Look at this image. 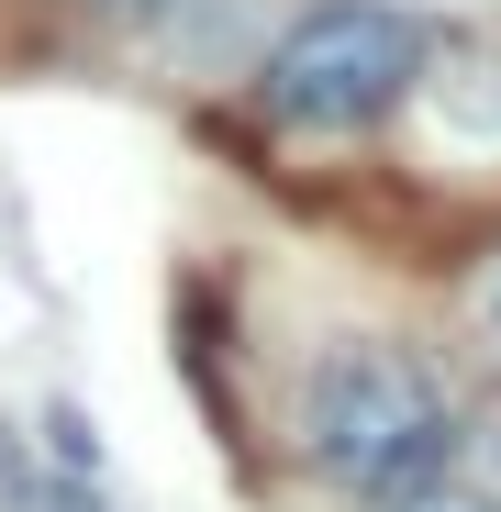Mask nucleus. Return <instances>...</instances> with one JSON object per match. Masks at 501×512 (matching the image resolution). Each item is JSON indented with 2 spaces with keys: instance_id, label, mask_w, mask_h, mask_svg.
<instances>
[{
  "instance_id": "obj_1",
  "label": "nucleus",
  "mask_w": 501,
  "mask_h": 512,
  "mask_svg": "<svg viewBox=\"0 0 501 512\" xmlns=\"http://www.w3.org/2000/svg\"><path fill=\"white\" fill-rule=\"evenodd\" d=\"M301 446L334 490L357 501H412L446 457H457V412L435 390V368H412L401 346H346L312 401H301Z\"/></svg>"
},
{
  "instance_id": "obj_2",
  "label": "nucleus",
  "mask_w": 501,
  "mask_h": 512,
  "mask_svg": "<svg viewBox=\"0 0 501 512\" xmlns=\"http://www.w3.org/2000/svg\"><path fill=\"white\" fill-rule=\"evenodd\" d=\"M412 67H424L412 12H390V0H323L268 56V112L301 123V134H357L412 90Z\"/></svg>"
},
{
  "instance_id": "obj_3",
  "label": "nucleus",
  "mask_w": 501,
  "mask_h": 512,
  "mask_svg": "<svg viewBox=\"0 0 501 512\" xmlns=\"http://www.w3.org/2000/svg\"><path fill=\"white\" fill-rule=\"evenodd\" d=\"M390 512H501V501H490V490H446V479H424V490L390 501Z\"/></svg>"
},
{
  "instance_id": "obj_4",
  "label": "nucleus",
  "mask_w": 501,
  "mask_h": 512,
  "mask_svg": "<svg viewBox=\"0 0 501 512\" xmlns=\"http://www.w3.org/2000/svg\"><path fill=\"white\" fill-rule=\"evenodd\" d=\"M101 12H123V23H167L179 0H101Z\"/></svg>"
},
{
  "instance_id": "obj_5",
  "label": "nucleus",
  "mask_w": 501,
  "mask_h": 512,
  "mask_svg": "<svg viewBox=\"0 0 501 512\" xmlns=\"http://www.w3.org/2000/svg\"><path fill=\"white\" fill-rule=\"evenodd\" d=\"M479 312H490V346H501V256H490V279H479Z\"/></svg>"
},
{
  "instance_id": "obj_6",
  "label": "nucleus",
  "mask_w": 501,
  "mask_h": 512,
  "mask_svg": "<svg viewBox=\"0 0 501 512\" xmlns=\"http://www.w3.org/2000/svg\"><path fill=\"white\" fill-rule=\"evenodd\" d=\"M45 512H101V501L90 490H45Z\"/></svg>"
}]
</instances>
